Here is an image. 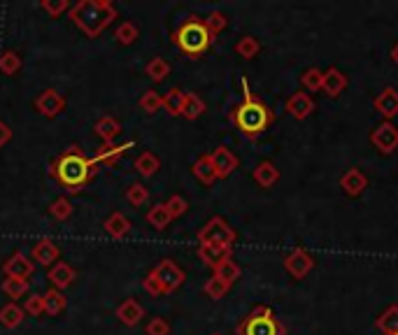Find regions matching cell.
Returning <instances> with one entry per match:
<instances>
[{
    "label": "cell",
    "instance_id": "c3c4849f",
    "mask_svg": "<svg viewBox=\"0 0 398 335\" xmlns=\"http://www.w3.org/2000/svg\"><path fill=\"white\" fill-rule=\"evenodd\" d=\"M144 331H147V335H170V324L163 317H154Z\"/></svg>",
    "mask_w": 398,
    "mask_h": 335
},
{
    "label": "cell",
    "instance_id": "f1b7e54d",
    "mask_svg": "<svg viewBox=\"0 0 398 335\" xmlns=\"http://www.w3.org/2000/svg\"><path fill=\"white\" fill-rule=\"evenodd\" d=\"M147 221H149L151 226H154L156 231H165V229H168L170 221H172L170 212H168V205L158 203V205L151 207V210L147 212Z\"/></svg>",
    "mask_w": 398,
    "mask_h": 335
},
{
    "label": "cell",
    "instance_id": "7c38bea8",
    "mask_svg": "<svg viewBox=\"0 0 398 335\" xmlns=\"http://www.w3.org/2000/svg\"><path fill=\"white\" fill-rule=\"evenodd\" d=\"M210 161H212V165H215L217 177H229L231 172L238 168L235 154L231 149H226V147H217V149L210 154Z\"/></svg>",
    "mask_w": 398,
    "mask_h": 335
},
{
    "label": "cell",
    "instance_id": "52a82bcc",
    "mask_svg": "<svg viewBox=\"0 0 398 335\" xmlns=\"http://www.w3.org/2000/svg\"><path fill=\"white\" fill-rule=\"evenodd\" d=\"M282 326L270 317L268 310H256V314L251 319H247V324L242 328V335H280Z\"/></svg>",
    "mask_w": 398,
    "mask_h": 335
},
{
    "label": "cell",
    "instance_id": "d6a6232c",
    "mask_svg": "<svg viewBox=\"0 0 398 335\" xmlns=\"http://www.w3.org/2000/svg\"><path fill=\"white\" fill-rule=\"evenodd\" d=\"M205 112V103L201 98L196 96V93H187V98H184V107H182V117L189 119V122H194Z\"/></svg>",
    "mask_w": 398,
    "mask_h": 335
},
{
    "label": "cell",
    "instance_id": "9a60e30c",
    "mask_svg": "<svg viewBox=\"0 0 398 335\" xmlns=\"http://www.w3.org/2000/svg\"><path fill=\"white\" fill-rule=\"evenodd\" d=\"M313 265H315V261L310 254H305L301 250H296L291 256H287V261H284V268L294 275L296 279H303L305 275H308L310 270H313Z\"/></svg>",
    "mask_w": 398,
    "mask_h": 335
},
{
    "label": "cell",
    "instance_id": "f546056e",
    "mask_svg": "<svg viewBox=\"0 0 398 335\" xmlns=\"http://www.w3.org/2000/svg\"><path fill=\"white\" fill-rule=\"evenodd\" d=\"M184 98H187V93H184V91L170 89L163 96V110L168 112L170 117H180L182 115V107H184Z\"/></svg>",
    "mask_w": 398,
    "mask_h": 335
},
{
    "label": "cell",
    "instance_id": "cb8c5ba5",
    "mask_svg": "<svg viewBox=\"0 0 398 335\" xmlns=\"http://www.w3.org/2000/svg\"><path fill=\"white\" fill-rule=\"evenodd\" d=\"M375 110L384 117H396L398 115V91L384 89L380 96L375 98Z\"/></svg>",
    "mask_w": 398,
    "mask_h": 335
},
{
    "label": "cell",
    "instance_id": "7402d4cb",
    "mask_svg": "<svg viewBox=\"0 0 398 335\" xmlns=\"http://www.w3.org/2000/svg\"><path fill=\"white\" fill-rule=\"evenodd\" d=\"M0 289H3V293L8 296L12 303H17L19 298L28 296L31 291V284L28 279H17V277H5L3 284H0Z\"/></svg>",
    "mask_w": 398,
    "mask_h": 335
},
{
    "label": "cell",
    "instance_id": "ba28073f",
    "mask_svg": "<svg viewBox=\"0 0 398 335\" xmlns=\"http://www.w3.org/2000/svg\"><path fill=\"white\" fill-rule=\"evenodd\" d=\"M33 105H35V110L42 117L54 119L65 110V98H63V93H58L56 89H44L35 98V103H33Z\"/></svg>",
    "mask_w": 398,
    "mask_h": 335
},
{
    "label": "cell",
    "instance_id": "681fc988",
    "mask_svg": "<svg viewBox=\"0 0 398 335\" xmlns=\"http://www.w3.org/2000/svg\"><path fill=\"white\" fill-rule=\"evenodd\" d=\"M142 286H144V291L149 293V296H163V284L158 282V277L154 272H149L147 277H144V282H142Z\"/></svg>",
    "mask_w": 398,
    "mask_h": 335
},
{
    "label": "cell",
    "instance_id": "74e56055",
    "mask_svg": "<svg viewBox=\"0 0 398 335\" xmlns=\"http://www.w3.org/2000/svg\"><path fill=\"white\" fill-rule=\"evenodd\" d=\"M72 212H75V207H72V203L65 196L56 198L54 203L49 205V214L54 217L56 221H68L72 217Z\"/></svg>",
    "mask_w": 398,
    "mask_h": 335
},
{
    "label": "cell",
    "instance_id": "7dc6e473",
    "mask_svg": "<svg viewBox=\"0 0 398 335\" xmlns=\"http://www.w3.org/2000/svg\"><path fill=\"white\" fill-rule=\"evenodd\" d=\"M165 205H168V212H170V217L172 219H177V217H182V214L184 212H187V200H184L182 196H177V193H175V196H170L168 198V203H165Z\"/></svg>",
    "mask_w": 398,
    "mask_h": 335
},
{
    "label": "cell",
    "instance_id": "ee69618b",
    "mask_svg": "<svg viewBox=\"0 0 398 335\" xmlns=\"http://www.w3.org/2000/svg\"><path fill=\"white\" fill-rule=\"evenodd\" d=\"M229 289H231V286H229V284H224L222 279H217V277L208 279V282H205V286H203L205 296L212 298V300H219V298H222Z\"/></svg>",
    "mask_w": 398,
    "mask_h": 335
},
{
    "label": "cell",
    "instance_id": "6da1fadb",
    "mask_svg": "<svg viewBox=\"0 0 398 335\" xmlns=\"http://www.w3.org/2000/svg\"><path fill=\"white\" fill-rule=\"evenodd\" d=\"M51 175H54L58 184H61V189L77 193V191H82V186L89 184V179L96 175V165L89 156H84L77 145H72L56 158Z\"/></svg>",
    "mask_w": 398,
    "mask_h": 335
},
{
    "label": "cell",
    "instance_id": "603a6c76",
    "mask_svg": "<svg viewBox=\"0 0 398 335\" xmlns=\"http://www.w3.org/2000/svg\"><path fill=\"white\" fill-rule=\"evenodd\" d=\"M287 110L296 119H305L310 112L315 110V103H313V98H310L308 93H294V96L287 100Z\"/></svg>",
    "mask_w": 398,
    "mask_h": 335
},
{
    "label": "cell",
    "instance_id": "e575fe53",
    "mask_svg": "<svg viewBox=\"0 0 398 335\" xmlns=\"http://www.w3.org/2000/svg\"><path fill=\"white\" fill-rule=\"evenodd\" d=\"M126 200H128L133 207H142L149 200V189L142 182H133L128 184V189H126Z\"/></svg>",
    "mask_w": 398,
    "mask_h": 335
},
{
    "label": "cell",
    "instance_id": "8992f818",
    "mask_svg": "<svg viewBox=\"0 0 398 335\" xmlns=\"http://www.w3.org/2000/svg\"><path fill=\"white\" fill-rule=\"evenodd\" d=\"M158 277V282L163 284V291L165 293H172L175 289H180V286L184 284V270L180 265L175 263V261H170V259H163L161 263H158L154 270H151Z\"/></svg>",
    "mask_w": 398,
    "mask_h": 335
},
{
    "label": "cell",
    "instance_id": "44dd1931",
    "mask_svg": "<svg viewBox=\"0 0 398 335\" xmlns=\"http://www.w3.org/2000/svg\"><path fill=\"white\" fill-rule=\"evenodd\" d=\"M42 296H44V314H49V317H58V314L65 310V305H68V298H65V293L54 289V286H49V289L44 291Z\"/></svg>",
    "mask_w": 398,
    "mask_h": 335
},
{
    "label": "cell",
    "instance_id": "836d02e7",
    "mask_svg": "<svg viewBox=\"0 0 398 335\" xmlns=\"http://www.w3.org/2000/svg\"><path fill=\"white\" fill-rule=\"evenodd\" d=\"M161 107H163V96L158 91L149 89L140 96V110L144 112V115H156Z\"/></svg>",
    "mask_w": 398,
    "mask_h": 335
},
{
    "label": "cell",
    "instance_id": "d590c367",
    "mask_svg": "<svg viewBox=\"0 0 398 335\" xmlns=\"http://www.w3.org/2000/svg\"><path fill=\"white\" fill-rule=\"evenodd\" d=\"M144 72H147V77L154 79V82H163V79L170 75V65H168V61H165V58L156 56V58H151V61L147 63Z\"/></svg>",
    "mask_w": 398,
    "mask_h": 335
},
{
    "label": "cell",
    "instance_id": "d4e9b609",
    "mask_svg": "<svg viewBox=\"0 0 398 335\" xmlns=\"http://www.w3.org/2000/svg\"><path fill=\"white\" fill-rule=\"evenodd\" d=\"M345 86H347V77H345L338 68H331V70L324 72V84H322V89L326 91L331 98L340 96V93L345 91Z\"/></svg>",
    "mask_w": 398,
    "mask_h": 335
},
{
    "label": "cell",
    "instance_id": "d6986e66",
    "mask_svg": "<svg viewBox=\"0 0 398 335\" xmlns=\"http://www.w3.org/2000/svg\"><path fill=\"white\" fill-rule=\"evenodd\" d=\"M368 179L366 175H363L361 170H356V168H351V170H347L340 179V186L345 193H349V196H361L363 189H366Z\"/></svg>",
    "mask_w": 398,
    "mask_h": 335
},
{
    "label": "cell",
    "instance_id": "ac0fdd59",
    "mask_svg": "<svg viewBox=\"0 0 398 335\" xmlns=\"http://www.w3.org/2000/svg\"><path fill=\"white\" fill-rule=\"evenodd\" d=\"M133 142H124V145H103L98 154L91 161H94V165H101V163H108V165H115L119 158L124 156L126 149H131Z\"/></svg>",
    "mask_w": 398,
    "mask_h": 335
},
{
    "label": "cell",
    "instance_id": "8fae6325",
    "mask_svg": "<svg viewBox=\"0 0 398 335\" xmlns=\"http://www.w3.org/2000/svg\"><path fill=\"white\" fill-rule=\"evenodd\" d=\"M47 279L54 289L63 291V289H68V286H72V282L77 279V270L70 263H65V261H58V263H54L47 270Z\"/></svg>",
    "mask_w": 398,
    "mask_h": 335
},
{
    "label": "cell",
    "instance_id": "f6af8a7d",
    "mask_svg": "<svg viewBox=\"0 0 398 335\" xmlns=\"http://www.w3.org/2000/svg\"><path fill=\"white\" fill-rule=\"evenodd\" d=\"M301 79H303L305 89H310V91H320V89H322V84H324V72H322L320 68H310Z\"/></svg>",
    "mask_w": 398,
    "mask_h": 335
},
{
    "label": "cell",
    "instance_id": "277c9868",
    "mask_svg": "<svg viewBox=\"0 0 398 335\" xmlns=\"http://www.w3.org/2000/svg\"><path fill=\"white\" fill-rule=\"evenodd\" d=\"M268 122H270V117H268V112H265V107L249 98H247V103L238 107V112H235V124L240 126L242 133H247V136L261 133L265 126H268Z\"/></svg>",
    "mask_w": 398,
    "mask_h": 335
},
{
    "label": "cell",
    "instance_id": "f907efd6",
    "mask_svg": "<svg viewBox=\"0 0 398 335\" xmlns=\"http://www.w3.org/2000/svg\"><path fill=\"white\" fill-rule=\"evenodd\" d=\"M12 140V129L5 122H0V149Z\"/></svg>",
    "mask_w": 398,
    "mask_h": 335
},
{
    "label": "cell",
    "instance_id": "484cf974",
    "mask_svg": "<svg viewBox=\"0 0 398 335\" xmlns=\"http://www.w3.org/2000/svg\"><path fill=\"white\" fill-rule=\"evenodd\" d=\"M133 168H135V172L140 177H154L158 172V168H161V161H158L156 154L151 152H142L140 156L135 158V163H133Z\"/></svg>",
    "mask_w": 398,
    "mask_h": 335
},
{
    "label": "cell",
    "instance_id": "f5cc1de1",
    "mask_svg": "<svg viewBox=\"0 0 398 335\" xmlns=\"http://www.w3.org/2000/svg\"><path fill=\"white\" fill-rule=\"evenodd\" d=\"M396 335H398V333H396Z\"/></svg>",
    "mask_w": 398,
    "mask_h": 335
},
{
    "label": "cell",
    "instance_id": "5bb4252c",
    "mask_svg": "<svg viewBox=\"0 0 398 335\" xmlns=\"http://www.w3.org/2000/svg\"><path fill=\"white\" fill-rule=\"evenodd\" d=\"M115 314H117V319L122 321L124 326H138L144 317V310H142V305L138 303L135 298H126L124 303L117 307Z\"/></svg>",
    "mask_w": 398,
    "mask_h": 335
},
{
    "label": "cell",
    "instance_id": "5b68a950",
    "mask_svg": "<svg viewBox=\"0 0 398 335\" xmlns=\"http://www.w3.org/2000/svg\"><path fill=\"white\" fill-rule=\"evenodd\" d=\"M198 240H201V245H226V247H231L235 240V233L222 217H212L208 224L198 231Z\"/></svg>",
    "mask_w": 398,
    "mask_h": 335
},
{
    "label": "cell",
    "instance_id": "b9f144b4",
    "mask_svg": "<svg viewBox=\"0 0 398 335\" xmlns=\"http://www.w3.org/2000/svg\"><path fill=\"white\" fill-rule=\"evenodd\" d=\"M40 8H42L44 12H47L49 17H61V15H68L72 5L68 3V0H42L40 3Z\"/></svg>",
    "mask_w": 398,
    "mask_h": 335
},
{
    "label": "cell",
    "instance_id": "30bf717a",
    "mask_svg": "<svg viewBox=\"0 0 398 335\" xmlns=\"http://www.w3.org/2000/svg\"><path fill=\"white\" fill-rule=\"evenodd\" d=\"M31 256H33L35 263L44 265L49 270V268L54 265V263H58V259H61V250H58V245L54 243V240L42 238V240H38V243L33 245Z\"/></svg>",
    "mask_w": 398,
    "mask_h": 335
},
{
    "label": "cell",
    "instance_id": "3957f363",
    "mask_svg": "<svg viewBox=\"0 0 398 335\" xmlns=\"http://www.w3.org/2000/svg\"><path fill=\"white\" fill-rule=\"evenodd\" d=\"M210 33L205 28V24L201 22H187L180 31L175 33V42L177 47L189 54V56H198L210 47Z\"/></svg>",
    "mask_w": 398,
    "mask_h": 335
},
{
    "label": "cell",
    "instance_id": "ab89813d",
    "mask_svg": "<svg viewBox=\"0 0 398 335\" xmlns=\"http://www.w3.org/2000/svg\"><path fill=\"white\" fill-rule=\"evenodd\" d=\"M377 326H380V331L384 335H396L398 333V307H389V310L380 317V321H377Z\"/></svg>",
    "mask_w": 398,
    "mask_h": 335
},
{
    "label": "cell",
    "instance_id": "60d3db41",
    "mask_svg": "<svg viewBox=\"0 0 398 335\" xmlns=\"http://www.w3.org/2000/svg\"><path fill=\"white\" fill-rule=\"evenodd\" d=\"M22 307L28 317H40V314H44V296L42 293H31V296L24 300Z\"/></svg>",
    "mask_w": 398,
    "mask_h": 335
},
{
    "label": "cell",
    "instance_id": "9c48e42d",
    "mask_svg": "<svg viewBox=\"0 0 398 335\" xmlns=\"http://www.w3.org/2000/svg\"><path fill=\"white\" fill-rule=\"evenodd\" d=\"M35 272V263L26 256V254L17 252L3 263V275L5 277H17V279H28Z\"/></svg>",
    "mask_w": 398,
    "mask_h": 335
},
{
    "label": "cell",
    "instance_id": "e0dca14e",
    "mask_svg": "<svg viewBox=\"0 0 398 335\" xmlns=\"http://www.w3.org/2000/svg\"><path fill=\"white\" fill-rule=\"evenodd\" d=\"M96 136L103 140V145H115V140L122 133V124H119L117 117H101L94 126Z\"/></svg>",
    "mask_w": 398,
    "mask_h": 335
},
{
    "label": "cell",
    "instance_id": "7bdbcfd3",
    "mask_svg": "<svg viewBox=\"0 0 398 335\" xmlns=\"http://www.w3.org/2000/svg\"><path fill=\"white\" fill-rule=\"evenodd\" d=\"M258 49H261V44H258V40H256V38H251V35L242 38L240 42L235 44V51L240 54L242 58H251V56H256Z\"/></svg>",
    "mask_w": 398,
    "mask_h": 335
},
{
    "label": "cell",
    "instance_id": "4316f807",
    "mask_svg": "<svg viewBox=\"0 0 398 335\" xmlns=\"http://www.w3.org/2000/svg\"><path fill=\"white\" fill-rule=\"evenodd\" d=\"M24 319H26V312H24V307L19 305V303H12V300H10L8 305L0 307V324H3L5 328L22 326Z\"/></svg>",
    "mask_w": 398,
    "mask_h": 335
},
{
    "label": "cell",
    "instance_id": "bcb514c9",
    "mask_svg": "<svg viewBox=\"0 0 398 335\" xmlns=\"http://www.w3.org/2000/svg\"><path fill=\"white\" fill-rule=\"evenodd\" d=\"M203 24H205V28H208L210 35H217V33H222L224 28H226V17H224L222 12H212Z\"/></svg>",
    "mask_w": 398,
    "mask_h": 335
},
{
    "label": "cell",
    "instance_id": "83f0119b",
    "mask_svg": "<svg viewBox=\"0 0 398 335\" xmlns=\"http://www.w3.org/2000/svg\"><path fill=\"white\" fill-rule=\"evenodd\" d=\"M22 56H19V51L15 49H5L3 54H0V72L3 75H8V77H15L22 72Z\"/></svg>",
    "mask_w": 398,
    "mask_h": 335
},
{
    "label": "cell",
    "instance_id": "2e32d148",
    "mask_svg": "<svg viewBox=\"0 0 398 335\" xmlns=\"http://www.w3.org/2000/svg\"><path fill=\"white\" fill-rule=\"evenodd\" d=\"M198 256H201L203 263L217 268V265H222L224 261L231 259V247H226V245H201L198 247Z\"/></svg>",
    "mask_w": 398,
    "mask_h": 335
},
{
    "label": "cell",
    "instance_id": "4fadbf2b",
    "mask_svg": "<svg viewBox=\"0 0 398 335\" xmlns=\"http://www.w3.org/2000/svg\"><path fill=\"white\" fill-rule=\"evenodd\" d=\"M373 145L382 154H391L398 147V129L394 124H382L377 126L373 133Z\"/></svg>",
    "mask_w": 398,
    "mask_h": 335
},
{
    "label": "cell",
    "instance_id": "ffe728a7",
    "mask_svg": "<svg viewBox=\"0 0 398 335\" xmlns=\"http://www.w3.org/2000/svg\"><path fill=\"white\" fill-rule=\"evenodd\" d=\"M105 231H108L110 238L122 240V238H126L131 233V221L122 212H112L110 217L105 219Z\"/></svg>",
    "mask_w": 398,
    "mask_h": 335
},
{
    "label": "cell",
    "instance_id": "4dcf8cb0",
    "mask_svg": "<svg viewBox=\"0 0 398 335\" xmlns=\"http://www.w3.org/2000/svg\"><path fill=\"white\" fill-rule=\"evenodd\" d=\"M254 179L258 182V186H263V189H270L277 179H280V172H277V168L273 165V163H258V168H256V172H254Z\"/></svg>",
    "mask_w": 398,
    "mask_h": 335
},
{
    "label": "cell",
    "instance_id": "8d00e7d4",
    "mask_svg": "<svg viewBox=\"0 0 398 335\" xmlns=\"http://www.w3.org/2000/svg\"><path fill=\"white\" fill-rule=\"evenodd\" d=\"M215 277H217V279H222L224 284H229V286H231L238 277H240V268H238V265L233 263V261L229 259V261H224L222 265H217V268H215Z\"/></svg>",
    "mask_w": 398,
    "mask_h": 335
},
{
    "label": "cell",
    "instance_id": "1f68e13d",
    "mask_svg": "<svg viewBox=\"0 0 398 335\" xmlns=\"http://www.w3.org/2000/svg\"><path fill=\"white\" fill-rule=\"evenodd\" d=\"M194 175L198 177V182H203L205 186H210L212 182L217 179V172H215V165H212L210 156H201L194 163Z\"/></svg>",
    "mask_w": 398,
    "mask_h": 335
},
{
    "label": "cell",
    "instance_id": "816d5d0a",
    "mask_svg": "<svg viewBox=\"0 0 398 335\" xmlns=\"http://www.w3.org/2000/svg\"><path fill=\"white\" fill-rule=\"evenodd\" d=\"M215 335H217V333H215Z\"/></svg>",
    "mask_w": 398,
    "mask_h": 335
},
{
    "label": "cell",
    "instance_id": "7a4b0ae2",
    "mask_svg": "<svg viewBox=\"0 0 398 335\" xmlns=\"http://www.w3.org/2000/svg\"><path fill=\"white\" fill-rule=\"evenodd\" d=\"M68 19L86 38H98L117 19V8L110 0H79L68 12Z\"/></svg>",
    "mask_w": 398,
    "mask_h": 335
},
{
    "label": "cell",
    "instance_id": "f35d334b",
    "mask_svg": "<svg viewBox=\"0 0 398 335\" xmlns=\"http://www.w3.org/2000/svg\"><path fill=\"white\" fill-rule=\"evenodd\" d=\"M115 38H117V42H119V44L128 47V44L135 42L138 38H140V31H138V26H135V24L124 22V24L115 31Z\"/></svg>",
    "mask_w": 398,
    "mask_h": 335
}]
</instances>
